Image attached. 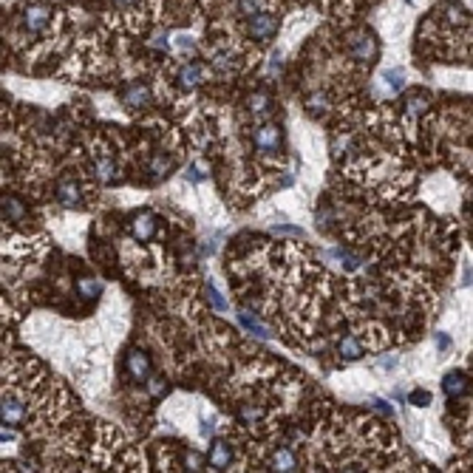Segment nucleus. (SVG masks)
Masks as SVG:
<instances>
[{"instance_id": "f257e3e1", "label": "nucleus", "mask_w": 473, "mask_h": 473, "mask_svg": "<svg viewBox=\"0 0 473 473\" xmlns=\"http://www.w3.org/2000/svg\"><path fill=\"white\" fill-rule=\"evenodd\" d=\"M275 32H278V17L272 12H258V15L250 17V35L255 40L267 43V40L275 37Z\"/></svg>"}, {"instance_id": "f03ea898", "label": "nucleus", "mask_w": 473, "mask_h": 473, "mask_svg": "<svg viewBox=\"0 0 473 473\" xmlns=\"http://www.w3.org/2000/svg\"><path fill=\"white\" fill-rule=\"evenodd\" d=\"M442 391H445L448 400H465L473 391L470 377L465 371H448L445 377H442Z\"/></svg>"}, {"instance_id": "7ed1b4c3", "label": "nucleus", "mask_w": 473, "mask_h": 473, "mask_svg": "<svg viewBox=\"0 0 473 473\" xmlns=\"http://www.w3.org/2000/svg\"><path fill=\"white\" fill-rule=\"evenodd\" d=\"M349 51H351L354 60H360V63H371L374 57H377V37H374L371 32H360V35H354V37H351V43H349Z\"/></svg>"}, {"instance_id": "20e7f679", "label": "nucleus", "mask_w": 473, "mask_h": 473, "mask_svg": "<svg viewBox=\"0 0 473 473\" xmlns=\"http://www.w3.org/2000/svg\"><path fill=\"white\" fill-rule=\"evenodd\" d=\"M48 20H51V9L43 6V3H32L23 12V26H26V32H32V35L43 32V28L48 26Z\"/></svg>"}, {"instance_id": "39448f33", "label": "nucleus", "mask_w": 473, "mask_h": 473, "mask_svg": "<svg viewBox=\"0 0 473 473\" xmlns=\"http://www.w3.org/2000/svg\"><path fill=\"white\" fill-rule=\"evenodd\" d=\"M0 417H3V425H20L26 420V405L17 394H3V408H0Z\"/></svg>"}, {"instance_id": "423d86ee", "label": "nucleus", "mask_w": 473, "mask_h": 473, "mask_svg": "<svg viewBox=\"0 0 473 473\" xmlns=\"http://www.w3.org/2000/svg\"><path fill=\"white\" fill-rule=\"evenodd\" d=\"M125 369H128L131 380L142 382V380H147V377H151V358H147L145 351L133 349V351L128 354V360H125Z\"/></svg>"}, {"instance_id": "0eeeda50", "label": "nucleus", "mask_w": 473, "mask_h": 473, "mask_svg": "<svg viewBox=\"0 0 473 473\" xmlns=\"http://www.w3.org/2000/svg\"><path fill=\"white\" fill-rule=\"evenodd\" d=\"M252 142H255L258 151L272 154V151H278V145H281V131H278L275 125H261V128L252 133Z\"/></svg>"}, {"instance_id": "6e6552de", "label": "nucleus", "mask_w": 473, "mask_h": 473, "mask_svg": "<svg viewBox=\"0 0 473 473\" xmlns=\"http://www.w3.org/2000/svg\"><path fill=\"white\" fill-rule=\"evenodd\" d=\"M131 232L136 235L139 241H151L156 235V219L151 213H139L133 221H131Z\"/></svg>"}, {"instance_id": "1a4fd4ad", "label": "nucleus", "mask_w": 473, "mask_h": 473, "mask_svg": "<svg viewBox=\"0 0 473 473\" xmlns=\"http://www.w3.org/2000/svg\"><path fill=\"white\" fill-rule=\"evenodd\" d=\"M230 462H232V448L227 445L224 439L213 442V448H210V467L224 470V467H230Z\"/></svg>"}, {"instance_id": "9d476101", "label": "nucleus", "mask_w": 473, "mask_h": 473, "mask_svg": "<svg viewBox=\"0 0 473 473\" xmlns=\"http://www.w3.org/2000/svg\"><path fill=\"white\" fill-rule=\"evenodd\" d=\"M147 88L142 85V82H133V85H128L125 91H122V105H128V108H139V105H145L147 102Z\"/></svg>"}, {"instance_id": "9b49d317", "label": "nucleus", "mask_w": 473, "mask_h": 473, "mask_svg": "<svg viewBox=\"0 0 473 473\" xmlns=\"http://www.w3.org/2000/svg\"><path fill=\"white\" fill-rule=\"evenodd\" d=\"M201 80H204V68H201L198 63H187V66H182V71H179V82H182L185 88H196Z\"/></svg>"}, {"instance_id": "f8f14e48", "label": "nucleus", "mask_w": 473, "mask_h": 473, "mask_svg": "<svg viewBox=\"0 0 473 473\" xmlns=\"http://www.w3.org/2000/svg\"><path fill=\"white\" fill-rule=\"evenodd\" d=\"M57 196H60V201H63L66 207H80V187H77L71 179L60 182V187H57Z\"/></svg>"}, {"instance_id": "ddd939ff", "label": "nucleus", "mask_w": 473, "mask_h": 473, "mask_svg": "<svg viewBox=\"0 0 473 473\" xmlns=\"http://www.w3.org/2000/svg\"><path fill=\"white\" fill-rule=\"evenodd\" d=\"M77 292H80L82 301H97L100 292H102V284H100L97 278H82V281L77 284Z\"/></svg>"}, {"instance_id": "4468645a", "label": "nucleus", "mask_w": 473, "mask_h": 473, "mask_svg": "<svg viewBox=\"0 0 473 473\" xmlns=\"http://www.w3.org/2000/svg\"><path fill=\"white\" fill-rule=\"evenodd\" d=\"M340 358H346V360H360L363 358V346H360V340L358 337H343L340 340Z\"/></svg>"}, {"instance_id": "2eb2a0df", "label": "nucleus", "mask_w": 473, "mask_h": 473, "mask_svg": "<svg viewBox=\"0 0 473 473\" xmlns=\"http://www.w3.org/2000/svg\"><path fill=\"white\" fill-rule=\"evenodd\" d=\"M272 467H275V470H298V459H295L292 451L281 448V451L272 456Z\"/></svg>"}, {"instance_id": "dca6fc26", "label": "nucleus", "mask_w": 473, "mask_h": 473, "mask_svg": "<svg viewBox=\"0 0 473 473\" xmlns=\"http://www.w3.org/2000/svg\"><path fill=\"white\" fill-rule=\"evenodd\" d=\"M3 216H6V219H12V221H20V219L26 216L23 204H20L15 196H3Z\"/></svg>"}, {"instance_id": "f3484780", "label": "nucleus", "mask_w": 473, "mask_h": 473, "mask_svg": "<svg viewBox=\"0 0 473 473\" xmlns=\"http://www.w3.org/2000/svg\"><path fill=\"white\" fill-rule=\"evenodd\" d=\"M97 176L102 182H113L116 179V167H113V162L111 159H102L100 165H97Z\"/></svg>"}, {"instance_id": "a211bd4d", "label": "nucleus", "mask_w": 473, "mask_h": 473, "mask_svg": "<svg viewBox=\"0 0 473 473\" xmlns=\"http://www.w3.org/2000/svg\"><path fill=\"white\" fill-rule=\"evenodd\" d=\"M239 320L244 323V326H247L250 332H255L258 337H270V332H267V329H263V326H261V323H258V320H252V317H250L247 312H241V315H239Z\"/></svg>"}, {"instance_id": "6ab92c4d", "label": "nucleus", "mask_w": 473, "mask_h": 473, "mask_svg": "<svg viewBox=\"0 0 473 473\" xmlns=\"http://www.w3.org/2000/svg\"><path fill=\"white\" fill-rule=\"evenodd\" d=\"M261 6H263V0H239V12H241L244 17L258 15V12H261Z\"/></svg>"}, {"instance_id": "aec40b11", "label": "nucleus", "mask_w": 473, "mask_h": 473, "mask_svg": "<svg viewBox=\"0 0 473 473\" xmlns=\"http://www.w3.org/2000/svg\"><path fill=\"white\" fill-rule=\"evenodd\" d=\"M386 80H389V85H391V91H397V88H402L405 74H402L400 68H394V71H386Z\"/></svg>"}, {"instance_id": "412c9836", "label": "nucleus", "mask_w": 473, "mask_h": 473, "mask_svg": "<svg viewBox=\"0 0 473 473\" xmlns=\"http://www.w3.org/2000/svg\"><path fill=\"white\" fill-rule=\"evenodd\" d=\"M207 298H210L213 301V306L216 309H227V304H224V298H221V295L213 289V286H207Z\"/></svg>"}, {"instance_id": "4be33fe9", "label": "nucleus", "mask_w": 473, "mask_h": 473, "mask_svg": "<svg viewBox=\"0 0 473 473\" xmlns=\"http://www.w3.org/2000/svg\"><path fill=\"white\" fill-rule=\"evenodd\" d=\"M252 111H258V113H263V111H267V94H258V97H252Z\"/></svg>"}, {"instance_id": "5701e85b", "label": "nucleus", "mask_w": 473, "mask_h": 473, "mask_svg": "<svg viewBox=\"0 0 473 473\" xmlns=\"http://www.w3.org/2000/svg\"><path fill=\"white\" fill-rule=\"evenodd\" d=\"M371 405H374L380 414H386V417H391V414H394V408H391V405H386V402H382V400H377V397L371 400Z\"/></svg>"}, {"instance_id": "b1692460", "label": "nucleus", "mask_w": 473, "mask_h": 473, "mask_svg": "<svg viewBox=\"0 0 473 473\" xmlns=\"http://www.w3.org/2000/svg\"><path fill=\"white\" fill-rule=\"evenodd\" d=\"M187 179H190V182H201V179H204V173H201L196 165H190V170H187Z\"/></svg>"}, {"instance_id": "393cba45", "label": "nucleus", "mask_w": 473, "mask_h": 473, "mask_svg": "<svg viewBox=\"0 0 473 473\" xmlns=\"http://www.w3.org/2000/svg\"><path fill=\"white\" fill-rule=\"evenodd\" d=\"M428 400H431V397H428L425 391H417V394H411V402H417V405H428Z\"/></svg>"}, {"instance_id": "a878e982", "label": "nucleus", "mask_w": 473, "mask_h": 473, "mask_svg": "<svg viewBox=\"0 0 473 473\" xmlns=\"http://www.w3.org/2000/svg\"><path fill=\"white\" fill-rule=\"evenodd\" d=\"M436 343H439V349H442V351H445V349L451 346V340H448L445 335H436Z\"/></svg>"}, {"instance_id": "bb28decb", "label": "nucleus", "mask_w": 473, "mask_h": 473, "mask_svg": "<svg viewBox=\"0 0 473 473\" xmlns=\"http://www.w3.org/2000/svg\"><path fill=\"white\" fill-rule=\"evenodd\" d=\"M116 6H131V3H136V0H113Z\"/></svg>"}]
</instances>
